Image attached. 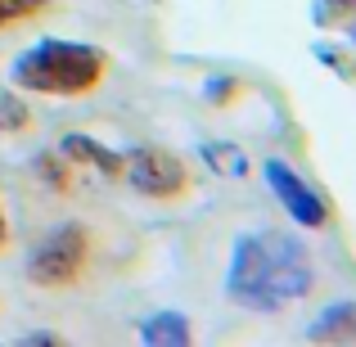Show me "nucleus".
I'll return each mask as SVG.
<instances>
[{
  "mask_svg": "<svg viewBox=\"0 0 356 347\" xmlns=\"http://www.w3.org/2000/svg\"><path fill=\"white\" fill-rule=\"evenodd\" d=\"M41 5L45 0H0V27H14V23H23V18H32Z\"/></svg>",
  "mask_w": 356,
  "mask_h": 347,
  "instance_id": "obj_11",
  "label": "nucleus"
},
{
  "mask_svg": "<svg viewBox=\"0 0 356 347\" xmlns=\"http://www.w3.org/2000/svg\"><path fill=\"white\" fill-rule=\"evenodd\" d=\"M86 252H90V230L86 226H59L36 243L32 261H27V275L41 289H63L81 275Z\"/></svg>",
  "mask_w": 356,
  "mask_h": 347,
  "instance_id": "obj_3",
  "label": "nucleus"
},
{
  "mask_svg": "<svg viewBox=\"0 0 356 347\" xmlns=\"http://www.w3.org/2000/svg\"><path fill=\"white\" fill-rule=\"evenodd\" d=\"M108 59L81 41H41L14 63V81L36 95H86L104 81Z\"/></svg>",
  "mask_w": 356,
  "mask_h": 347,
  "instance_id": "obj_2",
  "label": "nucleus"
},
{
  "mask_svg": "<svg viewBox=\"0 0 356 347\" xmlns=\"http://www.w3.org/2000/svg\"><path fill=\"white\" fill-rule=\"evenodd\" d=\"M140 339L154 343V347H185L190 343V325H185V316H176V312H158V316H149V321L140 325Z\"/></svg>",
  "mask_w": 356,
  "mask_h": 347,
  "instance_id": "obj_7",
  "label": "nucleus"
},
{
  "mask_svg": "<svg viewBox=\"0 0 356 347\" xmlns=\"http://www.w3.org/2000/svg\"><path fill=\"white\" fill-rule=\"evenodd\" d=\"M266 185L280 194V203H284L302 226H325V221H330V203H325L321 194H316L312 185L293 172V167L280 163V158H270V163H266Z\"/></svg>",
  "mask_w": 356,
  "mask_h": 347,
  "instance_id": "obj_5",
  "label": "nucleus"
},
{
  "mask_svg": "<svg viewBox=\"0 0 356 347\" xmlns=\"http://www.w3.org/2000/svg\"><path fill=\"white\" fill-rule=\"evenodd\" d=\"M348 325H352V307L339 302L330 316H325V321L312 325V339H343V334H348Z\"/></svg>",
  "mask_w": 356,
  "mask_h": 347,
  "instance_id": "obj_9",
  "label": "nucleus"
},
{
  "mask_svg": "<svg viewBox=\"0 0 356 347\" xmlns=\"http://www.w3.org/2000/svg\"><path fill=\"white\" fill-rule=\"evenodd\" d=\"M63 154L72 158V167L86 163V167H95V172H104V176H122V154L95 145L90 136H68V140H63Z\"/></svg>",
  "mask_w": 356,
  "mask_h": 347,
  "instance_id": "obj_6",
  "label": "nucleus"
},
{
  "mask_svg": "<svg viewBox=\"0 0 356 347\" xmlns=\"http://www.w3.org/2000/svg\"><path fill=\"white\" fill-rule=\"evenodd\" d=\"M312 289V257L289 234H248L230 261L226 293L252 312H275Z\"/></svg>",
  "mask_w": 356,
  "mask_h": 347,
  "instance_id": "obj_1",
  "label": "nucleus"
},
{
  "mask_svg": "<svg viewBox=\"0 0 356 347\" xmlns=\"http://www.w3.org/2000/svg\"><path fill=\"white\" fill-rule=\"evenodd\" d=\"M41 172H45V181H50L54 190H68V176H63V167H59V158H54V154L41 158Z\"/></svg>",
  "mask_w": 356,
  "mask_h": 347,
  "instance_id": "obj_12",
  "label": "nucleus"
},
{
  "mask_svg": "<svg viewBox=\"0 0 356 347\" xmlns=\"http://www.w3.org/2000/svg\"><path fill=\"white\" fill-rule=\"evenodd\" d=\"M9 243V226H5V212H0V248Z\"/></svg>",
  "mask_w": 356,
  "mask_h": 347,
  "instance_id": "obj_13",
  "label": "nucleus"
},
{
  "mask_svg": "<svg viewBox=\"0 0 356 347\" xmlns=\"http://www.w3.org/2000/svg\"><path fill=\"white\" fill-rule=\"evenodd\" d=\"M27 127V104L9 90H0V131H23Z\"/></svg>",
  "mask_w": 356,
  "mask_h": 347,
  "instance_id": "obj_10",
  "label": "nucleus"
},
{
  "mask_svg": "<svg viewBox=\"0 0 356 347\" xmlns=\"http://www.w3.org/2000/svg\"><path fill=\"white\" fill-rule=\"evenodd\" d=\"M122 176H131V185L149 199H176L185 190V167L167 149H136L122 158Z\"/></svg>",
  "mask_w": 356,
  "mask_h": 347,
  "instance_id": "obj_4",
  "label": "nucleus"
},
{
  "mask_svg": "<svg viewBox=\"0 0 356 347\" xmlns=\"http://www.w3.org/2000/svg\"><path fill=\"white\" fill-rule=\"evenodd\" d=\"M203 158H208L212 167H221L226 176H243V172H248L243 154H239V149H230V145H203Z\"/></svg>",
  "mask_w": 356,
  "mask_h": 347,
  "instance_id": "obj_8",
  "label": "nucleus"
},
{
  "mask_svg": "<svg viewBox=\"0 0 356 347\" xmlns=\"http://www.w3.org/2000/svg\"><path fill=\"white\" fill-rule=\"evenodd\" d=\"M339 9H352V0H339Z\"/></svg>",
  "mask_w": 356,
  "mask_h": 347,
  "instance_id": "obj_14",
  "label": "nucleus"
}]
</instances>
